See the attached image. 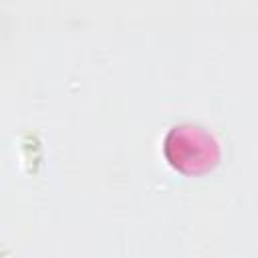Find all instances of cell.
I'll return each mask as SVG.
<instances>
[{"mask_svg":"<svg viewBox=\"0 0 258 258\" xmlns=\"http://www.w3.org/2000/svg\"><path fill=\"white\" fill-rule=\"evenodd\" d=\"M165 155L177 169L198 173L212 167L218 159V145L202 127H173L165 139Z\"/></svg>","mask_w":258,"mask_h":258,"instance_id":"obj_1","label":"cell"}]
</instances>
